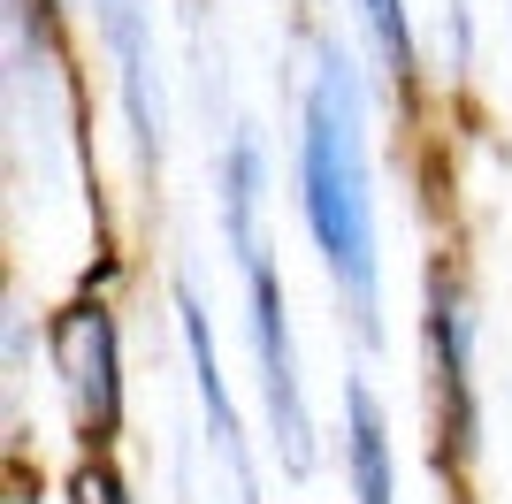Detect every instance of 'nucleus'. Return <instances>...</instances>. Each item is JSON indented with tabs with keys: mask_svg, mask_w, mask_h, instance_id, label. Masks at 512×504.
Here are the masks:
<instances>
[{
	"mask_svg": "<svg viewBox=\"0 0 512 504\" xmlns=\"http://www.w3.org/2000/svg\"><path fill=\"white\" fill-rule=\"evenodd\" d=\"M299 222L360 344L383 336V214L367 161V84L337 39H314L299 92Z\"/></svg>",
	"mask_w": 512,
	"mask_h": 504,
	"instance_id": "obj_1",
	"label": "nucleus"
},
{
	"mask_svg": "<svg viewBox=\"0 0 512 504\" xmlns=\"http://www.w3.org/2000/svg\"><path fill=\"white\" fill-rule=\"evenodd\" d=\"M260 199H268V153L253 130H230L222 168H214V207H222V237L245 275V336H253V375L260 405H268V443L291 474H314V405H306V367L299 336H291V298H283V268L268 237H260Z\"/></svg>",
	"mask_w": 512,
	"mask_h": 504,
	"instance_id": "obj_2",
	"label": "nucleus"
},
{
	"mask_svg": "<svg viewBox=\"0 0 512 504\" xmlns=\"http://www.w3.org/2000/svg\"><path fill=\"white\" fill-rule=\"evenodd\" d=\"M421 367H428V459L451 497L474 489V451H482V390H474V298L451 252L428 260L421 283Z\"/></svg>",
	"mask_w": 512,
	"mask_h": 504,
	"instance_id": "obj_3",
	"label": "nucleus"
},
{
	"mask_svg": "<svg viewBox=\"0 0 512 504\" xmlns=\"http://www.w3.org/2000/svg\"><path fill=\"white\" fill-rule=\"evenodd\" d=\"M46 359L62 382L77 451H115L123 443V321L100 283H77L46 314Z\"/></svg>",
	"mask_w": 512,
	"mask_h": 504,
	"instance_id": "obj_4",
	"label": "nucleus"
},
{
	"mask_svg": "<svg viewBox=\"0 0 512 504\" xmlns=\"http://www.w3.org/2000/svg\"><path fill=\"white\" fill-rule=\"evenodd\" d=\"M176 329H184V359H192V390H199V420H207V451L230 482V504H268L260 497V466L253 443H245V413H237V390L222 375V352H214V314L199 298L192 275H176Z\"/></svg>",
	"mask_w": 512,
	"mask_h": 504,
	"instance_id": "obj_5",
	"label": "nucleus"
},
{
	"mask_svg": "<svg viewBox=\"0 0 512 504\" xmlns=\"http://www.w3.org/2000/svg\"><path fill=\"white\" fill-rule=\"evenodd\" d=\"M92 8V39L107 46V69H115V100H123V130L138 168L161 161V62H153V0H85Z\"/></svg>",
	"mask_w": 512,
	"mask_h": 504,
	"instance_id": "obj_6",
	"label": "nucleus"
},
{
	"mask_svg": "<svg viewBox=\"0 0 512 504\" xmlns=\"http://www.w3.org/2000/svg\"><path fill=\"white\" fill-rule=\"evenodd\" d=\"M344 489L352 504H398V451H390V420L375 382H344Z\"/></svg>",
	"mask_w": 512,
	"mask_h": 504,
	"instance_id": "obj_7",
	"label": "nucleus"
},
{
	"mask_svg": "<svg viewBox=\"0 0 512 504\" xmlns=\"http://www.w3.org/2000/svg\"><path fill=\"white\" fill-rule=\"evenodd\" d=\"M360 23H367V46H375V69H383L390 100L413 107L421 100V31H413V8L406 0H360Z\"/></svg>",
	"mask_w": 512,
	"mask_h": 504,
	"instance_id": "obj_8",
	"label": "nucleus"
},
{
	"mask_svg": "<svg viewBox=\"0 0 512 504\" xmlns=\"http://www.w3.org/2000/svg\"><path fill=\"white\" fill-rule=\"evenodd\" d=\"M69 497L77 504H138L130 482H123V466H115V451H85L77 474H69Z\"/></svg>",
	"mask_w": 512,
	"mask_h": 504,
	"instance_id": "obj_9",
	"label": "nucleus"
},
{
	"mask_svg": "<svg viewBox=\"0 0 512 504\" xmlns=\"http://www.w3.org/2000/svg\"><path fill=\"white\" fill-rule=\"evenodd\" d=\"M467 0H459V8H451V69H467Z\"/></svg>",
	"mask_w": 512,
	"mask_h": 504,
	"instance_id": "obj_10",
	"label": "nucleus"
}]
</instances>
